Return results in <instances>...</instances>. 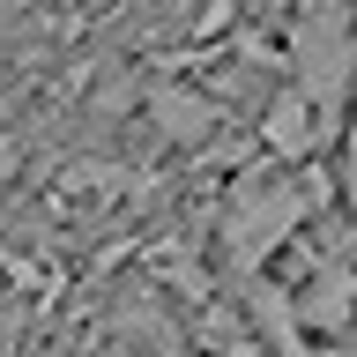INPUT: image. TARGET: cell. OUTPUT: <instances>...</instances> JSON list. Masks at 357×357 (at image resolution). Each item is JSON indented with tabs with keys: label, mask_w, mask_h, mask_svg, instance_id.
<instances>
[{
	"label": "cell",
	"mask_w": 357,
	"mask_h": 357,
	"mask_svg": "<svg viewBox=\"0 0 357 357\" xmlns=\"http://www.w3.org/2000/svg\"><path fill=\"white\" fill-rule=\"evenodd\" d=\"M320 208H335V186H320V172H283V164H245L223 194V253L238 261V275L253 268L261 275L275 253H283L298 231H305Z\"/></svg>",
	"instance_id": "obj_1"
},
{
	"label": "cell",
	"mask_w": 357,
	"mask_h": 357,
	"mask_svg": "<svg viewBox=\"0 0 357 357\" xmlns=\"http://www.w3.org/2000/svg\"><path fill=\"white\" fill-rule=\"evenodd\" d=\"M275 67H290V89H298L320 119H335V112L357 97V22L335 15V8H298Z\"/></svg>",
	"instance_id": "obj_2"
},
{
	"label": "cell",
	"mask_w": 357,
	"mask_h": 357,
	"mask_svg": "<svg viewBox=\"0 0 357 357\" xmlns=\"http://www.w3.org/2000/svg\"><path fill=\"white\" fill-rule=\"evenodd\" d=\"M290 320H298V335H320V342H335V335L357 328V268L350 261H312L305 275H298V290H290Z\"/></svg>",
	"instance_id": "obj_3"
},
{
	"label": "cell",
	"mask_w": 357,
	"mask_h": 357,
	"mask_svg": "<svg viewBox=\"0 0 357 357\" xmlns=\"http://www.w3.org/2000/svg\"><path fill=\"white\" fill-rule=\"evenodd\" d=\"M328 134H335V119H320V112L298 97V89H275L261 105V119H253V142L268 149V164H283V172H305L312 156L328 149Z\"/></svg>",
	"instance_id": "obj_4"
},
{
	"label": "cell",
	"mask_w": 357,
	"mask_h": 357,
	"mask_svg": "<svg viewBox=\"0 0 357 357\" xmlns=\"http://www.w3.org/2000/svg\"><path fill=\"white\" fill-rule=\"evenodd\" d=\"M149 119L172 149H216L223 127H231V105L216 89H186V82H156L149 89Z\"/></svg>",
	"instance_id": "obj_5"
},
{
	"label": "cell",
	"mask_w": 357,
	"mask_h": 357,
	"mask_svg": "<svg viewBox=\"0 0 357 357\" xmlns=\"http://www.w3.org/2000/svg\"><path fill=\"white\" fill-rule=\"evenodd\" d=\"M283 357H350V350H342V342H305V335H298Z\"/></svg>",
	"instance_id": "obj_6"
},
{
	"label": "cell",
	"mask_w": 357,
	"mask_h": 357,
	"mask_svg": "<svg viewBox=\"0 0 357 357\" xmlns=\"http://www.w3.org/2000/svg\"><path fill=\"white\" fill-rule=\"evenodd\" d=\"M15 164H22V149H15V134L0 127V186H8V178H15Z\"/></svg>",
	"instance_id": "obj_7"
},
{
	"label": "cell",
	"mask_w": 357,
	"mask_h": 357,
	"mask_svg": "<svg viewBox=\"0 0 357 357\" xmlns=\"http://www.w3.org/2000/svg\"><path fill=\"white\" fill-rule=\"evenodd\" d=\"M305 8H335V15H350V0H305Z\"/></svg>",
	"instance_id": "obj_8"
}]
</instances>
